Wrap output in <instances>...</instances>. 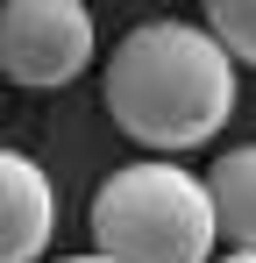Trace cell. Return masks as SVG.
I'll return each mask as SVG.
<instances>
[{"mask_svg": "<svg viewBox=\"0 0 256 263\" xmlns=\"http://www.w3.org/2000/svg\"><path fill=\"white\" fill-rule=\"evenodd\" d=\"M50 228H57V199L43 164L0 149V263H36L50 249Z\"/></svg>", "mask_w": 256, "mask_h": 263, "instance_id": "4", "label": "cell"}, {"mask_svg": "<svg viewBox=\"0 0 256 263\" xmlns=\"http://www.w3.org/2000/svg\"><path fill=\"white\" fill-rule=\"evenodd\" d=\"M93 64V14L79 0H7L0 7V71L29 92H57Z\"/></svg>", "mask_w": 256, "mask_h": 263, "instance_id": "3", "label": "cell"}, {"mask_svg": "<svg viewBox=\"0 0 256 263\" xmlns=\"http://www.w3.org/2000/svg\"><path fill=\"white\" fill-rule=\"evenodd\" d=\"M100 92H107V114L114 128L135 142V149H157L164 164H178L185 149H199L228 128L235 114V57L221 50L207 22H142L128 29L107 71H100Z\"/></svg>", "mask_w": 256, "mask_h": 263, "instance_id": "1", "label": "cell"}, {"mask_svg": "<svg viewBox=\"0 0 256 263\" xmlns=\"http://www.w3.org/2000/svg\"><path fill=\"white\" fill-rule=\"evenodd\" d=\"M221 263H256V256H249V249H228V256H221Z\"/></svg>", "mask_w": 256, "mask_h": 263, "instance_id": "7", "label": "cell"}, {"mask_svg": "<svg viewBox=\"0 0 256 263\" xmlns=\"http://www.w3.org/2000/svg\"><path fill=\"white\" fill-rule=\"evenodd\" d=\"M213 192L185 164L135 157L93 192V256L107 263H213Z\"/></svg>", "mask_w": 256, "mask_h": 263, "instance_id": "2", "label": "cell"}, {"mask_svg": "<svg viewBox=\"0 0 256 263\" xmlns=\"http://www.w3.org/2000/svg\"><path fill=\"white\" fill-rule=\"evenodd\" d=\"M207 192H213V220L228 249L256 256V142H235L207 164Z\"/></svg>", "mask_w": 256, "mask_h": 263, "instance_id": "5", "label": "cell"}, {"mask_svg": "<svg viewBox=\"0 0 256 263\" xmlns=\"http://www.w3.org/2000/svg\"><path fill=\"white\" fill-rule=\"evenodd\" d=\"M207 29L221 36V50H228L235 64H256V0H213Z\"/></svg>", "mask_w": 256, "mask_h": 263, "instance_id": "6", "label": "cell"}, {"mask_svg": "<svg viewBox=\"0 0 256 263\" xmlns=\"http://www.w3.org/2000/svg\"><path fill=\"white\" fill-rule=\"evenodd\" d=\"M64 263H107V256H64Z\"/></svg>", "mask_w": 256, "mask_h": 263, "instance_id": "8", "label": "cell"}]
</instances>
